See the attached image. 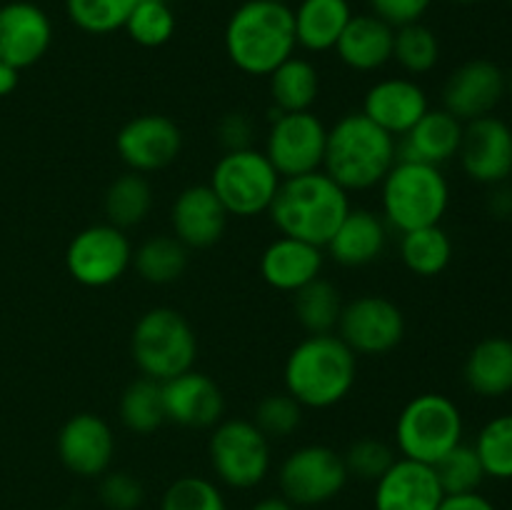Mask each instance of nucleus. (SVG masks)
<instances>
[{"instance_id":"44","label":"nucleus","mask_w":512,"mask_h":510,"mask_svg":"<svg viewBox=\"0 0 512 510\" xmlns=\"http://www.w3.org/2000/svg\"><path fill=\"white\" fill-rule=\"evenodd\" d=\"M368 5L370 13L378 15L380 20L393 28H403V25L420 23L433 0H368Z\"/></svg>"},{"instance_id":"27","label":"nucleus","mask_w":512,"mask_h":510,"mask_svg":"<svg viewBox=\"0 0 512 510\" xmlns=\"http://www.w3.org/2000/svg\"><path fill=\"white\" fill-rule=\"evenodd\" d=\"M463 380L480 398L512 393V340L490 335L475 343L463 365Z\"/></svg>"},{"instance_id":"9","label":"nucleus","mask_w":512,"mask_h":510,"mask_svg":"<svg viewBox=\"0 0 512 510\" xmlns=\"http://www.w3.org/2000/svg\"><path fill=\"white\" fill-rule=\"evenodd\" d=\"M215 478L235 490H250L270 473V438L245 418L220 420L208 443Z\"/></svg>"},{"instance_id":"2","label":"nucleus","mask_w":512,"mask_h":510,"mask_svg":"<svg viewBox=\"0 0 512 510\" xmlns=\"http://www.w3.org/2000/svg\"><path fill=\"white\" fill-rule=\"evenodd\" d=\"M358 378V355L340 335H308L290 350L283 368L285 393L303 408L325 410L343 403Z\"/></svg>"},{"instance_id":"50","label":"nucleus","mask_w":512,"mask_h":510,"mask_svg":"<svg viewBox=\"0 0 512 510\" xmlns=\"http://www.w3.org/2000/svg\"><path fill=\"white\" fill-rule=\"evenodd\" d=\"M453 3H460V5H475V3H483V0H453Z\"/></svg>"},{"instance_id":"48","label":"nucleus","mask_w":512,"mask_h":510,"mask_svg":"<svg viewBox=\"0 0 512 510\" xmlns=\"http://www.w3.org/2000/svg\"><path fill=\"white\" fill-rule=\"evenodd\" d=\"M18 80H20V70L0 60V98L13 93V90L18 88Z\"/></svg>"},{"instance_id":"34","label":"nucleus","mask_w":512,"mask_h":510,"mask_svg":"<svg viewBox=\"0 0 512 510\" xmlns=\"http://www.w3.org/2000/svg\"><path fill=\"white\" fill-rule=\"evenodd\" d=\"M120 423L135 435H150L165 423L163 388L150 378H138L120 395Z\"/></svg>"},{"instance_id":"37","label":"nucleus","mask_w":512,"mask_h":510,"mask_svg":"<svg viewBox=\"0 0 512 510\" xmlns=\"http://www.w3.org/2000/svg\"><path fill=\"white\" fill-rule=\"evenodd\" d=\"M473 448L488 478L512 480V413L488 420L480 428Z\"/></svg>"},{"instance_id":"7","label":"nucleus","mask_w":512,"mask_h":510,"mask_svg":"<svg viewBox=\"0 0 512 510\" xmlns=\"http://www.w3.org/2000/svg\"><path fill=\"white\" fill-rule=\"evenodd\" d=\"M465 420L458 403L443 393H420L405 403L395 420L400 458L435 465L463 443Z\"/></svg>"},{"instance_id":"46","label":"nucleus","mask_w":512,"mask_h":510,"mask_svg":"<svg viewBox=\"0 0 512 510\" xmlns=\"http://www.w3.org/2000/svg\"><path fill=\"white\" fill-rule=\"evenodd\" d=\"M438 510H498V508L493 505V500H488L485 495H480V490H478V493L445 495Z\"/></svg>"},{"instance_id":"24","label":"nucleus","mask_w":512,"mask_h":510,"mask_svg":"<svg viewBox=\"0 0 512 510\" xmlns=\"http://www.w3.org/2000/svg\"><path fill=\"white\" fill-rule=\"evenodd\" d=\"M385 245H388V225L383 215L368 208H350L325 250L335 263L345 268H363L385 253Z\"/></svg>"},{"instance_id":"4","label":"nucleus","mask_w":512,"mask_h":510,"mask_svg":"<svg viewBox=\"0 0 512 510\" xmlns=\"http://www.w3.org/2000/svg\"><path fill=\"white\" fill-rule=\"evenodd\" d=\"M398 160V138L365 118L363 113H345L328 128L323 173L343 190H370L383 183Z\"/></svg>"},{"instance_id":"35","label":"nucleus","mask_w":512,"mask_h":510,"mask_svg":"<svg viewBox=\"0 0 512 510\" xmlns=\"http://www.w3.org/2000/svg\"><path fill=\"white\" fill-rule=\"evenodd\" d=\"M393 60L408 75H425L438 65L440 60V40L428 25L420 23L395 28Z\"/></svg>"},{"instance_id":"45","label":"nucleus","mask_w":512,"mask_h":510,"mask_svg":"<svg viewBox=\"0 0 512 510\" xmlns=\"http://www.w3.org/2000/svg\"><path fill=\"white\" fill-rule=\"evenodd\" d=\"M218 138L225 150H243L253 148L250 138H253V123L245 113H228L218 123Z\"/></svg>"},{"instance_id":"11","label":"nucleus","mask_w":512,"mask_h":510,"mask_svg":"<svg viewBox=\"0 0 512 510\" xmlns=\"http://www.w3.org/2000/svg\"><path fill=\"white\" fill-rule=\"evenodd\" d=\"M133 265V245L125 230L98 223L75 233L65 250V268L85 288H108Z\"/></svg>"},{"instance_id":"23","label":"nucleus","mask_w":512,"mask_h":510,"mask_svg":"<svg viewBox=\"0 0 512 510\" xmlns=\"http://www.w3.org/2000/svg\"><path fill=\"white\" fill-rule=\"evenodd\" d=\"M323 265V248L285 235L275 238L260 255V275L280 293H298L300 288L320 278Z\"/></svg>"},{"instance_id":"49","label":"nucleus","mask_w":512,"mask_h":510,"mask_svg":"<svg viewBox=\"0 0 512 510\" xmlns=\"http://www.w3.org/2000/svg\"><path fill=\"white\" fill-rule=\"evenodd\" d=\"M250 510H295V505L288 503L283 495H270V498L258 500Z\"/></svg>"},{"instance_id":"42","label":"nucleus","mask_w":512,"mask_h":510,"mask_svg":"<svg viewBox=\"0 0 512 510\" xmlns=\"http://www.w3.org/2000/svg\"><path fill=\"white\" fill-rule=\"evenodd\" d=\"M348 475H355L358 480L375 483L390 465L395 463V453L388 443L378 438H360L355 440L343 455Z\"/></svg>"},{"instance_id":"5","label":"nucleus","mask_w":512,"mask_h":510,"mask_svg":"<svg viewBox=\"0 0 512 510\" xmlns=\"http://www.w3.org/2000/svg\"><path fill=\"white\" fill-rule=\"evenodd\" d=\"M448 205L450 185L438 165L398 158L380 183V215L398 233L440 225Z\"/></svg>"},{"instance_id":"12","label":"nucleus","mask_w":512,"mask_h":510,"mask_svg":"<svg viewBox=\"0 0 512 510\" xmlns=\"http://www.w3.org/2000/svg\"><path fill=\"white\" fill-rule=\"evenodd\" d=\"M328 128L313 110L275 113L270 123L265 150L280 178H295L323 170Z\"/></svg>"},{"instance_id":"14","label":"nucleus","mask_w":512,"mask_h":510,"mask_svg":"<svg viewBox=\"0 0 512 510\" xmlns=\"http://www.w3.org/2000/svg\"><path fill=\"white\" fill-rule=\"evenodd\" d=\"M115 150L133 173H155L178 158L183 150V133L168 115H135L115 135Z\"/></svg>"},{"instance_id":"22","label":"nucleus","mask_w":512,"mask_h":510,"mask_svg":"<svg viewBox=\"0 0 512 510\" xmlns=\"http://www.w3.org/2000/svg\"><path fill=\"white\" fill-rule=\"evenodd\" d=\"M170 225H173V235L185 248L203 250L223 238L228 210L223 208L210 185H188L173 200Z\"/></svg>"},{"instance_id":"1","label":"nucleus","mask_w":512,"mask_h":510,"mask_svg":"<svg viewBox=\"0 0 512 510\" xmlns=\"http://www.w3.org/2000/svg\"><path fill=\"white\" fill-rule=\"evenodd\" d=\"M223 43L240 73L268 78L298 48L293 8L280 0H245L230 13Z\"/></svg>"},{"instance_id":"15","label":"nucleus","mask_w":512,"mask_h":510,"mask_svg":"<svg viewBox=\"0 0 512 510\" xmlns=\"http://www.w3.org/2000/svg\"><path fill=\"white\" fill-rule=\"evenodd\" d=\"M460 168L480 185H503L512 178V128L498 115L470 120L458 150Z\"/></svg>"},{"instance_id":"51","label":"nucleus","mask_w":512,"mask_h":510,"mask_svg":"<svg viewBox=\"0 0 512 510\" xmlns=\"http://www.w3.org/2000/svg\"><path fill=\"white\" fill-rule=\"evenodd\" d=\"M508 90H512V75L508 78Z\"/></svg>"},{"instance_id":"28","label":"nucleus","mask_w":512,"mask_h":510,"mask_svg":"<svg viewBox=\"0 0 512 510\" xmlns=\"http://www.w3.org/2000/svg\"><path fill=\"white\" fill-rule=\"evenodd\" d=\"M350 18L348 0H300L293 8L295 40L308 53H328L335 50Z\"/></svg>"},{"instance_id":"47","label":"nucleus","mask_w":512,"mask_h":510,"mask_svg":"<svg viewBox=\"0 0 512 510\" xmlns=\"http://www.w3.org/2000/svg\"><path fill=\"white\" fill-rule=\"evenodd\" d=\"M495 193L490 198V210L498 218H510L512 215V188H503V185H495Z\"/></svg>"},{"instance_id":"16","label":"nucleus","mask_w":512,"mask_h":510,"mask_svg":"<svg viewBox=\"0 0 512 510\" xmlns=\"http://www.w3.org/2000/svg\"><path fill=\"white\" fill-rule=\"evenodd\" d=\"M508 93V75L498 63L485 58H475L463 63L450 73L443 85V110L460 120H470L493 115V110L503 103Z\"/></svg>"},{"instance_id":"10","label":"nucleus","mask_w":512,"mask_h":510,"mask_svg":"<svg viewBox=\"0 0 512 510\" xmlns=\"http://www.w3.org/2000/svg\"><path fill=\"white\" fill-rule=\"evenodd\" d=\"M348 478L343 455L328 445H303L278 470L280 495L295 508H315L338 498Z\"/></svg>"},{"instance_id":"31","label":"nucleus","mask_w":512,"mask_h":510,"mask_svg":"<svg viewBox=\"0 0 512 510\" xmlns=\"http://www.w3.org/2000/svg\"><path fill=\"white\" fill-rule=\"evenodd\" d=\"M103 205L110 225L120 230L135 228L153 210V188L145 180V175L128 170L108 185Z\"/></svg>"},{"instance_id":"8","label":"nucleus","mask_w":512,"mask_h":510,"mask_svg":"<svg viewBox=\"0 0 512 510\" xmlns=\"http://www.w3.org/2000/svg\"><path fill=\"white\" fill-rule=\"evenodd\" d=\"M283 178L258 148L225 150L210 173V188L228 215L253 218L268 213Z\"/></svg>"},{"instance_id":"33","label":"nucleus","mask_w":512,"mask_h":510,"mask_svg":"<svg viewBox=\"0 0 512 510\" xmlns=\"http://www.w3.org/2000/svg\"><path fill=\"white\" fill-rule=\"evenodd\" d=\"M293 295L295 318L303 325L305 333H335L340 313H343V300H340V290L330 280L315 278L313 283H308Z\"/></svg>"},{"instance_id":"30","label":"nucleus","mask_w":512,"mask_h":510,"mask_svg":"<svg viewBox=\"0 0 512 510\" xmlns=\"http://www.w3.org/2000/svg\"><path fill=\"white\" fill-rule=\"evenodd\" d=\"M400 260L413 275L435 278L453 260V240L443 225L400 233Z\"/></svg>"},{"instance_id":"52","label":"nucleus","mask_w":512,"mask_h":510,"mask_svg":"<svg viewBox=\"0 0 512 510\" xmlns=\"http://www.w3.org/2000/svg\"><path fill=\"white\" fill-rule=\"evenodd\" d=\"M280 3H288V0H280Z\"/></svg>"},{"instance_id":"20","label":"nucleus","mask_w":512,"mask_h":510,"mask_svg":"<svg viewBox=\"0 0 512 510\" xmlns=\"http://www.w3.org/2000/svg\"><path fill=\"white\" fill-rule=\"evenodd\" d=\"M445 493L433 465L410 458L395 463L375 480V510H438Z\"/></svg>"},{"instance_id":"32","label":"nucleus","mask_w":512,"mask_h":510,"mask_svg":"<svg viewBox=\"0 0 512 510\" xmlns=\"http://www.w3.org/2000/svg\"><path fill=\"white\" fill-rule=\"evenodd\" d=\"M135 273L150 285H170L188 268V248L175 235H153L133 250Z\"/></svg>"},{"instance_id":"40","label":"nucleus","mask_w":512,"mask_h":510,"mask_svg":"<svg viewBox=\"0 0 512 510\" xmlns=\"http://www.w3.org/2000/svg\"><path fill=\"white\" fill-rule=\"evenodd\" d=\"M160 510H228V503L213 480L183 475L168 485L160 500Z\"/></svg>"},{"instance_id":"38","label":"nucleus","mask_w":512,"mask_h":510,"mask_svg":"<svg viewBox=\"0 0 512 510\" xmlns=\"http://www.w3.org/2000/svg\"><path fill=\"white\" fill-rule=\"evenodd\" d=\"M123 30L143 48H160L175 35V13L168 0H138Z\"/></svg>"},{"instance_id":"6","label":"nucleus","mask_w":512,"mask_h":510,"mask_svg":"<svg viewBox=\"0 0 512 510\" xmlns=\"http://www.w3.org/2000/svg\"><path fill=\"white\" fill-rule=\"evenodd\" d=\"M130 355L143 378L165 383L193 368L198 338L183 313L160 305L138 318L130 335Z\"/></svg>"},{"instance_id":"41","label":"nucleus","mask_w":512,"mask_h":510,"mask_svg":"<svg viewBox=\"0 0 512 510\" xmlns=\"http://www.w3.org/2000/svg\"><path fill=\"white\" fill-rule=\"evenodd\" d=\"M253 423L258 425L270 440L288 438V435H293L295 430L300 428V423H303V405L288 393L265 395L258 403V408H255Z\"/></svg>"},{"instance_id":"26","label":"nucleus","mask_w":512,"mask_h":510,"mask_svg":"<svg viewBox=\"0 0 512 510\" xmlns=\"http://www.w3.org/2000/svg\"><path fill=\"white\" fill-rule=\"evenodd\" d=\"M463 128L455 115L448 110L430 108L408 133L403 135L398 145V158L418 160L428 165H443L448 160L458 158L460 143H463Z\"/></svg>"},{"instance_id":"19","label":"nucleus","mask_w":512,"mask_h":510,"mask_svg":"<svg viewBox=\"0 0 512 510\" xmlns=\"http://www.w3.org/2000/svg\"><path fill=\"white\" fill-rule=\"evenodd\" d=\"M165 420L183 428H215L223 420L225 398L210 375L195 368L160 383Z\"/></svg>"},{"instance_id":"53","label":"nucleus","mask_w":512,"mask_h":510,"mask_svg":"<svg viewBox=\"0 0 512 510\" xmlns=\"http://www.w3.org/2000/svg\"><path fill=\"white\" fill-rule=\"evenodd\" d=\"M508 3H510V5H512V0H508Z\"/></svg>"},{"instance_id":"17","label":"nucleus","mask_w":512,"mask_h":510,"mask_svg":"<svg viewBox=\"0 0 512 510\" xmlns=\"http://www.w3.org/2000/svg\"><path fill=\"white\" fill-rule=\"evenodd\" d=\"M58 458L78 478H100L115 455L113 428L95 413H75L60 428Z\"/></svg>"},{"instance_id":"18","label":"nucleus","mask_w":512,"mask_h":510,"mask_svg":"<svg viewBox=\"0 0 512 510\" xmlns=\"http://www.w3.org/2000/svg\"><path fill=\"white\" fill-rule=\"evenodd\" d=\"M53 43V23L40 5L10 0L0 5V60L23 70L38 63Z\"/></svg>"},{"instance_id":"43","label":"nucleus","mask_w":512,"mask_h":510,"mask_svg":"<svg viewBox=\"0 0 512 510\" xmlns=\"http://www.w3.org/2000/svg\"><path fill=\"white\" fill-rule=\"evenodd\" d=\"M98 498L108 510H138L145 500L143 483L125 470L100 475Z\"/></svg>"},{"instance_id":"36","label":"nucleus","mask_w":512,"mask_h":510,"mask_svg":"<svg viewBox=\"0 0 512 510\" xmlns=\"http://www.w3.org/2000/svg\"><path fill=\"white\" fill-rule=\"evenodd\" d=\"M138 0H65L70 23L90 35L123 30Z\"/></svg>"},{"instance_id":"13","label":"nucleus","mask_w":512,"mask_h":510,"mask_svg":"<svg viewBox=\"0 0 512 510\" xmlns=\"http://www.w3.org/2000/svg\"><path fill=\"white\" fill-rule=\"evenodd\" d=\"M338 335L355 355H388L405 338V315L383 295H360L343 303Z\"/></svg>"},{"instance_id":"39","label":"nucleus","mask_w":512,"mask_h":510,"mask_svg":"<svg viewBox=\"0 0 512 510\" xmlns=\"http://www.w3.org/2000/svg\"><path fill=\"white\" fill-rule=\"evenodd\" d=\"M433 468L445 495L478 493L483 480L488 478L475 448L465 443H460L458 448H453L448 455H443Z\"/></svg>"},{"instance_id":"3","label":"nucleus","mask_w":512,"mask_h":510,"mask_svg":"<svg viewBox=\"0 0 512 510\" xmlns=\"http://www.w3.org/2000/svg\"><path fill=\"white\" fill-rule=\"evenodd\" d=\"M350 208L348 190L340 188L328 173L315 170L283 178L268 215L285 238L325 248Z\"/></svg>"},{"instance_id":"29","label":"nucleus","mask_w":512,"mask_h":510,"mask_svg":"<svg viewBox=\"0 0 512 510\" xmlns=\"http://www.w3.org/2000/svg\"><path fill=\"white\" fill-rule=\"evenodd\" d=\"M268 78L275 113H303L313 108L318 100L320 75L308 58L290 55Z\"/></svg>"},{"instance_id":"25","label":"nucleus","mask_w":512,"mask_h":510,"mask_svg":"<svg viewBox=\"0 0 512 510\" xmlns=\"http://www.w3.org/2000/svg\"><path fill=\"white\" fill-rule=\"evenodd\" d=\"M395 28L373 13H360L350 18L340 35L335 53L358 73H375L393 60Z\"/></svg>"},{"instance_id":"21","label":"nucleus","mask_w":512,"mask_h":510,"mask_svg":"<svg viewBox=\"0 0 512 510\" xmlns=\"http://www.w3.org/2000/svg\"><path fill=\"white\" fill-rule=\"evenodd\" d=\"M428 110L430 103L423 85L413 78H383L368 88L360 113L393 138H403Z\"/></svg>"}]
</instances>
